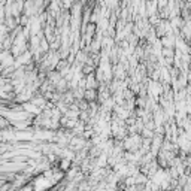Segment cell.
Returning <instances> with one entry per match:
<instances>
[{
	"instance_id": "cell-1",
	"label": "cell",
	"mask_w": 191,
	"mask_h": 191,
	"mask_svg": "<svg viewBox=\"0 0 191 191\" xmlns=\"http://www.w3.org/2000/svg\"><path fill=\"white\" fill-rule=\"evenodd\" d=\"M96 88H87V91H85V100H88V101H93L94 99H96Z\"/></svg>"
}]
</instances>
